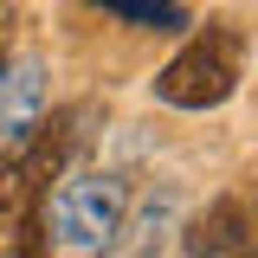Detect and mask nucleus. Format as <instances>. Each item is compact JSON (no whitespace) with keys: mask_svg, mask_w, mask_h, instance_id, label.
Wrapping results in <instances>:
<instances>
[{"mask_svg":"<svg viewBox=\"0 0 258 258\" xmlns=\"http://www.w3.org/2000/svg\"><path fill=\"white\" fill-rule=\"evenodd\" d=\"M129 220V187L116 174H78L64 168L32 213L39 258H110Z\"/></svg>","mask_w":258,"mask_h":258,"instance_id":"obj_1","label":"nucleus"},{"mask_svg":"<svg viewBox=\"0 0 258 258\" xmlns=\"http://www.w3.org/2000/svg\"><path fill=\"white\" fill-rule=\"evenodd\" d=\"M245 78V32L232 20H207V26L187 32V45L161 64L155 97L174 103V110H220L226 97L239 91Z\"/></svg>","mask_w":258,"mask_h":258,"instance_id":"obj_2","label":"nucleus"},{"mask_svg":"<svg viewBox=\"0 0 258 258\" xmlns=\"http://www.w3.org/2000/svg\"><path fill=\"white\" fill-rule=\"evenodd\" d=\"M39 97H45V64L26 58V64H0V136H26L32 116H39Z\"/></svg>","mask_w":258,"mask_h":258,"instance_id":"obj_3","label":"nucleus"},{"mask_svg":"<svg viewBox=\"0 0 258 258\" xmlns=\"http://www.w3.org/2000/svg\"><path fill=\"white\" fill-rule=\"evenodd\" d=\"M97 7H110L116 20H136V26H149V32H181L187 26V13L174 0H97Z\"/></svg>","mask_w":258,"mask_h":258,"instance_id":"obj_4","label":"nucleus"},{"mask_svg":"<svg viewBox=\"0 0 258 258\" xmlns=\"http://www.w3.org/2000/svg\"><path fill=\"white\" fill-rule=\"evenodd\" d=\"M13 20H20V13H13V0H0V64L13 58Z\"/></svg>","mask_w":258,"mask_h":258,"instance_id":"obj_5","label":"nucleus"},{"mask_svg":"<svg viewBox=\"0 0 258 258\" xmlns=\"http://www.w3.org/2000/svg\"><path fill=\"white\" fill-rule=\"evenodd\" d=\"M0 187H7V149H0Z\"/></svg>","mask_w":258,"mask_h":258,"instance_id":"obj_6","label":"nucleus"}]
</instances>
